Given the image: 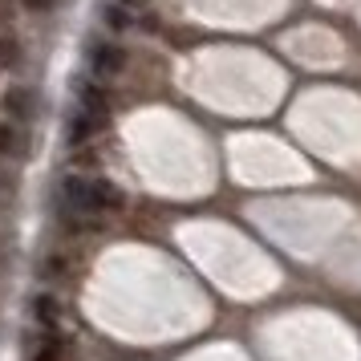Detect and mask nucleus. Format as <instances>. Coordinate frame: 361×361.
Returning a JSON list of instances; mask_svg holds the SVG:
<instances>
[{"instance_id": "1", "label": "nucleus", "mask_w": 361, "mask_h": 361, "mask_svg": "<svg viewBox=\"0 0 361 361\" xmlns=\"http://www.w3.org/2000/svg\"><path fill=\"white\" fill-rule=\"evenodd\" d=\"M61 203H66V212L90 219V215H102V212H118L122 191L110 179H66L61 183Z\"/></svg>"}, {"instance_id": "2", "label": "nucleus", "mask_w": 361, "mask_h": 361, "mask_svg": "<svg viewBox=\"0 0 361 361\" xmlns=\"http://www.w3.org/2000/svg\"><path fill=\"white\" fill-rule=\"evenodd\" d=\"M106 110H110V106H106V98H102V90L85 85L82 90V106L69 114V142H85L98 126H106Z\"/></svg>"}, {"instance_id": "3", "label": "nucleus", "mask_w": 361, "mask_h": 361, "mask_svg": "<svg viewBox=\"0 0 361 361\" xmlns=\"http://www.w3.org/2000/svg\"><path fill=\"white\" fill-rule=\"evenodd\" d=\"M4 114H8V122H29V118L37 114L33 90H25V85H13V90L4 94Z\"/></svg>"}, {"instance_id": "4", "label": "nucleus", "mask_w": 361, "mask_h": 361, "mask_svg": "<svg viewBox=\"0 0 361 361\" xmlns=\"http://www.w3.org/2000/svg\"><path fill=\"white\" fill-rule=\"evenodd\" d=\"M90 57H94V73H98V78H114V73H122V61H126V53L118 49V45H98Z\"/></svg>"}, {"instance_id": "5", "label": "nucleus", "mask_w": 361, "mask_h": 361, "mask_svg": "<svg viewBox=\"0 0 361 361\" xmlns=\"http://www.w3.org/2000/svg\"><path fill=\"white\" fill-rule=\"evenodd\" d=\"M20 61V45L17 37H0V69H13Z\"/></svg>"}, {"instance_id": "6", "label": "nucleus", "mask_w": 361, "mask_h": 361, "mask_svg": "<svg viewBox=\"0 0 361 361\" xmlns=\"http://www.w3.org/2000/svg\"><path fill=\"white\" fill-rule=\"evenodd\" d=\"M13 147H17V126L13 122H0V154H8Z\"/></svg>"}, {"instance_id": "7", "label": "nucleus", "mask_w": 361, "mask_h": 361, "mask_svg": "<svg viewBox=\"0 0 361 361\" xmlns=\"http://www.w3.org/2000/svg\"><path fill=\"white\" fill-rule=\"evenodd\" d=\"M37 317H45V325H53V300L49 296H37Z\"/></svg>"}, {"instance_id": "8", "label": "nucleus", "mask_w": 361, "mask_h": 361, "mask_svg": "<svg viewBox=\"0 0 361 361\" xmlns=\"http://www.w3.org/2000/svg\"><path fill=\"white\" fill-rule=\"evenodd\" d=\"M33 361H61V353H57V345H45V349H41Z\"/></svg>"}, {"instance_id": "9", "label": "nucleus", "mask_w": 361, "mask_h": 361, "mask_svg": "<svg viewBox=\"0 0 361 361\" xmlns=\"http://www.w3.org/2000/svg\"><path fill=\"white\" fill-rule=\"evenodd\" d=\"M53 4H57V0H25V8H33V13H45Z\"/></svg>"}, {"instance_id": "10", "label": "nucleus", "mask_w": 361, "mask_h": 361, "mask_svg": "<svg viewBox=\"0 0 361 361\" xmlns=\"http://www.w3.org/2000/svg\"><path fill=\"white\" fill-rule=\"evenodd\" d=\"M122 4H147V0H122Z\"/></svg>"}]
</instances>
